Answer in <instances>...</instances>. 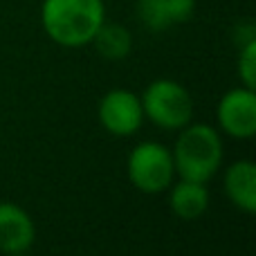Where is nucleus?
I'll return each mask as SVG.
<instances>
[{"label": "nucleus", "instance_id": "7", "mask_svg": "<svg viewBox=\"0 0 256 256\" xmlns=\"http://www.w3.org/2000/svg\"><path fill=\"white\" fill-rule=\"evenodd\" d=\"M36 227L30 214L14 202H0V252L20 254L32 248Z\"/></svg>", "mask_w": 256, "mask_h": 256}, {"label": "nucleus", "instance_id": "6", "mask_svg": "<svg viewBox=\"0 0 256 256\" xmlns=\"http://www.w3.org/2000/svg\"><path fill=\"white\" fill-rule=\"evenodd\" d=\"M218 124L236 140H252L256 135V92L250 88H234L222 94L216 108Z\"/></svg>", "mask_w": 256, "mask_h": 256}, {"label": "nucleus", "instance_id": "1", "mask_svg": "<svg viewBox=\"0 0 256 256\" xmlns=\"http://www.w3.org/2000/svg\"><path fill=\"white\" fill-rule=\"evenodd\" d=\"M106 20L104 0H43L40 25L54 43L84 48Z\"/></svg>", "mask_w": 256, "mask_h": 256}, {"label": "nucleus", "instance_id": "2", "mask_svg": "<svg viewBox=\"0 0 256 256\" xmlns=\"http://www.w3.org/2000/svg\"><path fill=\"white\" fill-rule=\"evenodd\" d=\"M173 166L182 180L207 184L222 162V140L214 126L186 124L171 150Z\"/></svg>", "mask_w": 256, "mask_h": 256}, {"label": "nucleus", "instance_id": "10", "mask_svg": "<svg viewBox=\"0 0 256 256\" xmlns=\"http://www.w3.org/2000/svg\"><path fill=\"white\" fill-rule=\"evenodd\" d=\"M209 207V191L202 182L182 180L171 191V209L182 220H196Z\"/></svg>", "mask_w": 256, "mask_h": 256}, {"label": "nucleus", "instance_id": "5", "mask_svg": "<svg viewBox=\"0 0 256 256\" xmlns=\"http://www.w3.org/2000/svg\"><path fill=\"white\" fill-rule=\"evenodd\" d=\"M99 122L110 135L128 137L140 130L144 122L142 99L130 90H110L99 102Z\"/></svg>", "mask_w": 256, "mask_h": 256}, {"label": "nucleus", "instance_id": "12", "mask_svg": "<svg viewBox=\"0 0 256 256\" xmlns=\"http://www.w3.org/2000/svg\"><path fill=\"white\" fill-rule=\"evenodd\" d=\"M238 76L245 88H256V38L240 45L238 52Z\"/></svg>", "mask_w": 256, "mask_h": 256}, {"label": "nucleus", "instance_id": "8", "mask_svg": "<svg viewBox=\"0 0 256 256\" xmlns=\"http://www.w3.org/2000/svg\"><path fill=\"white\" fill-rule=\"evenodd\" d=\"M196 12V0H140L137 16L150 32H164L186 22Z\"/></svg>", "mask_w": 256, "mask_h": 256}, {"label": "nucleus", "instance_id": "3", "mask_svg": "<svg viewBox=\"0 0 256 256\" xmlns=\"http://www.w3.org/2000/svg\"><path fill=\"white\" fill-rule=\"evenodd\" d=\"M140 99L144 117L166 130H180L194 117V102L189 90L173 79H155Z\"/></svg>", "mask_w": 256, "mask_h": 256}, {"label": "nucleus", "instance_id": "13", "mask_svg": "<svg viewBox=\"0 0 256 256\" xmlns=\"http://www.w3.org/2000/svg\"><path fill=\"white\" fill-rule=\"evenodd\" d=\"M12 256H25V252H20V254H12Z\"/></svg>", "mask_w": 256, "mask_h": 256}, {"label": "nucleus", "instance_id": "4", "mask_svg": "<svg viewBox=\"0 0 256 256\" xmlns=\"http://www.w3.org/2000/svg\"><path fill=\"white\" fill-rule=\"evenodd\" d=\"M173 176V155L160 142H142L128 155V178L142 194H162Z\"/></svg>", "mask_w": 256, "mask_h": 256}, {"label": "nucleus", "instance_id": "11", "mask_svg": "<svg viewBox=\"0 0 256 256\" xmlns=\"http://www.w3.org/2000/svg\"><path fill=\"white\" fill-rule=\"evenodd\" d=\"M92 43L97 48V52L108 61H122V58H126L130 54L132 48L130 32L120 22H106V20L97 30Z\"/></svg>", "mask_w": 256, "mask_h": 256}, {"label": "nucleus", "instance_id": "9", "mask_svg": "<svg viewBox=\"0 0 256 256\" xmlns=\"http://www.w3.org/2000/svg\"><path fill=\"white\" fill-rule=\"evenodd\" d=\"M225 191L230 200L245 214L256 212V164L238 160L225 173Z\"/></svg>", "mask_w": 256, "mask_h": 256}]
</instances>
